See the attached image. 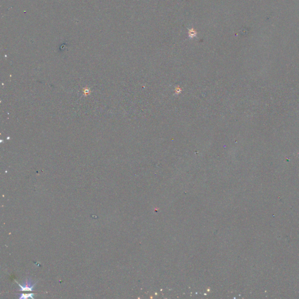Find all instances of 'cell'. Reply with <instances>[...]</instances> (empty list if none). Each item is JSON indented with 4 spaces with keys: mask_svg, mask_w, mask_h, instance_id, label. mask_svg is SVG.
<instances>
[{
    "mask_svg": "<svg viewBox=\"0 0 299 299\" xmlns=\"http://www.w3.org/2000/svg\"><path fill=\"white\" fill-rule=\"evenodd\" d=\"M17 283L18 284L19 286L21 287V290L20 291H33V288H34V286H35V283H33L32 281H29V279H28L22 285L19 284V283L17 282Z\"/></svg>",
    "mask_w": 299,
    "mask_h": 299,
    "instance_id": "6da1fadb",
    "label": "cell"
},
{
    "mask_svg": "<svg viewBox=\"0 0 299 299\" xmlns=\"http://www.w3.org/2000/svg\"><path fill=\"white\" fill-rule=\"evenodd\" d=\"M33 296L34 294H21L19 298L20 299H28V298H32L33 299Z\"/></svg>",
    "mask_w": 299,
    "mask_h": 299,
    "instance_id": "7a4b0ae2",
    "label": "cell"
}]
</instances>
